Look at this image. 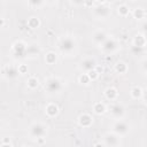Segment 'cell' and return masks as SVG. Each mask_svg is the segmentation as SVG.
Here are the masks:
<instances>
[{"mask_svg":"<svg viewBox=\"0 0 147 147\" xmlns=\"http://www.w3.org/2000/svg\"><path fill=\"white\" fill-rule=\"evenodd\" d=\"M131 51H132V53H133L134 55H138V54H140V53H142V52H144V47H137V46H132Z\"/></svg>","mask_w":147,"mask_h":147,"instance_id":"25","label":"cell"},{"mask_svg":"<svg viewBox=\"0 0 147 147\" xmlns=\"http://www.w3.org/2000/svg\"><path fill=\"white\" fill-rule=\"evenodd\" d=\"M93 109H94V111H95L96 114H103V113L106 111V107H105V105L101 103V102H96V103L94 105Z\"/></svg>","mask_w":147,"mask_h":147,"instance_id":"17","label":"cell"},{"mask_svg":"<svg viewBox=\"0 0 147 147\" xmlns=\"http://www.w3.org/2000/svg\"><path fill=\"white\" fill-rule=\"evenodd\" d=\"M118 14H121L122 16H126L129 14V7L126 5H121L118 6Z\"/></svg>","mask_w":147,"mask_h":147,"instance_id":"22","label":"cell"},{"mask_svg":"<svg viewBox=\"0 0 147 147\" xmlns=\"http://www.w3.org/2000/svg\"><path fill=\"white\" fill-rule=\"evenodd\" d=\"M95 5H96V6H95L94 9H93L95 16H98V17H100V18H106V17L109 16L110 9H109V7L107 6V5H108L107 2H96Z\"/></svg>","mask_w":147,"mask_h":147,"instance_id":"3","label":"cell"},{"mask_svg":"<svg viewBox=\"0 0 147 147\" xmlns=\"http://www.w3.org/2000/svg\"><path fill=\"white\" fill-rule=\"evenodd\" d=\"M46 129H47V127H46L44 124H41V123H34V124L30 127V134H31L32 137L37 138V139L42 138V137L47 133V130H46Z\"/></svg>","mask_w":147,"mask_h":147,"instance_id":"4","label":"cell"},{"mask_svg":"<svg viewBox=\"0 0 147 147\" xmlns=\"http://www.w3.org/2000/svg\"><path fill=\"white\" fill-rule=\"evenodd\" d=\"M94 147H108V146H106L105 144H100V142H99V144H96Z\"/></svg>","mask_w":147,"mask_h":147,"instance_id":"29","label":"cell"},{"mask_svg":"<svg viewBox=\"0 0 147 147\" xmlns=\"http://www.w3.org/2000/svg\"><path fill=\"white\" fill-rule=\"evenodd\" d=\"M141 94H142V90H141L140 87H133V88H132V91H131V95H132L134 99L140 98V96H141Z\"/></svg>","mask_w":147,"mask_h":147,"instance_id":"21","label":"cell"},{"mask_svg":"<svg viewBox=\"0 0 147 147\" xmlns=\"http://www.w3.org/2000/svg\"><path fill=\"white\" fill-rule=\"evenodd\" d=\"M59 47H60V51H61L62 53L69 54V53H71V52L75 49L76 42H75V40H74L72 38H70V37H64V38L61 39Z\"/></svg>","mask_w":147,"mask_h":147,"instance_id":"2","label":"cell"},{"mask_svg":"<svg viewBox=\"0 0 147 147\" xmlns=\"http://www.w3.org/2000/svg\"><path fill=\"white\" fill-rule=\"evenodd\" d=\"M46 62L47 63H49V64H52V63H54L55 61H56V54L55 53H53V52H49V53H47L46 54Z\"/></svg>","mask_w":147,"mask_h":147,"instance_id":"18","label":"cell"},{"mask_svg":"<svg viewBox=\"0 0 147 147\" xmlns=\"http://www.w3.org/2000/svg\"><path fill=\"white\" fill-rule=\"evenodd\" d=\"M115 70L119 74H124L126 71V64L124 62H118L116 65H115Z\"/></svg>","mask_w":147,"mask_h":147,"instance_id":"19","label":"cell"},{"mask_svg":"<svg viewBox=\"0 0 147 147\" xmlns=\"http://www.w3.org/2000/svg\"><path fill=\"white\" fill-rule=\"evenodd\" d=\"M79 82H80V83H84V84H87V83L90 82V78H88L87 75H83V76H80Z\"/></svg>","mask_w":147,"mask_h":147,"instance_id":"27","label":"cell"},{"mask_svg":"<svg viewBox=\"0 0 147 147\" xmlns=\"http://www.w3.org/2000/svg\"><path fill=\"white\" fill-rule=\"evenodd\" d=\"M92 39L96 42V44H102L106 39H107V36H106V33L103 32V31H96V32H94L93 33V36H92Z\"/></svg>","mask_w":147,"mask_h":147,"instance_id":"11","label":"cell"},{"mask_svg":"<svg viewBox=\"0 0 147 147\" xmlns=\"http://www.w3.org/2000/svg\"><path fill=\"white\" fill-rule=\"evenodd\" d=\"M1 147H11V145L10 144H3Z\"/></svg>","mask_w":147,"mask_h":147,"instance_id":"30","label":"cell"},{"mask_svg":"<svg viewBox=\"0 0 147 147\" xmlns=\"http://www.w3.org/2000/svg\"><path fill=\"white\" fill-rule=\"evenodd\" d=\"M57 111H59V108L54 103H51V105H48L46 107V113H47L48 116H55L57 114Z\"/></svg>","mask_w":147,"mask_h":147,"instance_id":"14","label":"cell"},{"mask_svg":"<svg viewBox=\"0 0 147 147\" xmlns=\"http://www.w3.org/2000/svg\"><path fill=\"white\" fill-rule=\"evenodd\" d=\"M28 86H29L30 88H34V87H37V86H38V79H37L36 77H31V78H29V80H28Z\"/></svg>","mask_w":147,"mask_h":147,"instance_id":"24","label":"cell"},{"mask_svg":"<svg viewBox=\"0 0 147 147\" xmlns=\"http://www.w3.org/2000/svg\"><path fill=\"white\" fill-rule=\"evenodd\" d=\"M62 88L61 80L56 77H49L45 82V90L49 93H56Z\"/></svg>","mask_w":147,"mask_h":147,"instance_id":"1","label":"cell"},{"mask_svg":"<svg viewBox=\"0 0 147 147\" xmlns=\"http://www.w3.org/2000/svg\"><path fill=\"white\" fill-rule=\"evenodd\" d=\"M124 107L121 105V103H114L113 106H111V108H110V113H111V115L114 116V117H116V118H119V117H122L123 115H124Z\"/></svg>","mask_w":147,"mask_h":147,"instance_id":"9","label":"cell"},{"mask_svg":"<svg viewBox=\"0 0 147 147\" xmlns=\"http://www.w3.org/2000/svg\"><path fill=\"white\" fill-rule=\"evenodd\" d=\"M101 48L103 52L106 53H113L114 51H116L117 48V41L114 38H107L102 44H101Z\"/></svg>","mask_w":147,"mask_h":147,"instance_id":"5","label":"cell"},{"mask_svg":"<svg viewBox=\"0 0 147 147\" xmlns=\"http://www.w3.org/2000/svg\"><path fill=\"white\" fill-rule=\"evenodd\" d=\"M28 24H29V26H30V28L36 29V28H38V26H39V20H38L37 17H31V18L28 21Z\"/></svg>","mask_w":147,"mask_h":147,"instance_id":"20","label":"cell"},{"mask_svg":"<svg viewBox=\"0 0 147 147\" xmlns=\"http://www.w3.org/2000/svg\"><path fill=\"white\" fill-rule=\"evenodd\" d=\"M87 76H88V78H90V79H95V78L99 76V72H98L96 70H91V71L88 72V75H87Z\"/></svg>","mask_w":147,"mask_h":147,"instance_id":"26","label":"cell"},{"mask_svg":"<svg viewBox=\"0 0 147 147\" xmlns=\"http://www.w3.org/2000/svg\"><path fill=\"white\" fill-rule=\"evenodd\" d=\"M13 48H14L15 53L18 54V55H22V54H24V53L26 52V46H25V44L22 42V41H17V42H15Z\"/></svg>","mask_w":147,"mask_h":147,"instance_id":"12","label":"cell"},{"mask_svg":"<svg viewBox=\"0 0 147 147\" xmlns=\"http://www.w3.org/2000/svg\"><path fill=\"white\" fill-rule=\"evenodd\" d=\"M95 67H96V62L93 59H85L80 62V68L87 72H90L91 70H94Z\"/></svg>","mask_w":147,"mask_h":147,"instance_id":"8","label":"cell"},{"mask_svg":"<svg viewBox=\"0 0 147 147\" xmlns=\"http://www.w3.org/2000/svg\"><path fill=\"white\" fill-rule=\"evenodd\" d=\"M5 75L7 78H15L17 75H18V69L16 67H13V65H7L5 68Z\"/></svg>","mask_w":147,"mask_h":147,"instance_id":"10","label":"cell"},{"mask_svg":"<svg viewBox=\"0 0 147 147\" xmlns=\"http://www.w3.org/2000/svg\"><path fill=\"white\" fill-rule=\"evenodd\" d=\"M119 144V139L114 133H107L105 136V145L108 147H116Z\"/></svg>","mask_w":147,"mask_h":147,"instance_id":"7","label":"cell"},{"mask_svg":"<svg viewBox=\"0 0 147 147\" xmlns=\"http://www.w3.org/2000/svg\"><path fill=\"white\" fill-rule=\"evenodd\" d=\"M129 130H130L129 125H127L125 122H123V121H117V122L114 124V132H115L116 134H118V136L126 134V133L129 132Z\"/></svg>","mask_w":147,"mask_h":147,"instance_id":"6","label":"cell"},{"mask_svg":"<svg viewBox=\"0 0 147 147\" xmlns=\"http://www.w3.org/2000/svg\"><path fill=\"white\" fill-rule=\"evenodd\" d=\"M79 124L82 126H90L92 124V117L88 114H83L79 116Z\"/></svg>","mask_w":147,"mask_h":147,"instance_id":"13","label":"cell"},{"mask_svg":"<svg viewBox=\"0 0 147 147\" xmlns=\"http://www.w3.org/2000/svg\"><path fill=\"white\" fill-rule=\"evenodd\" d=\"M133 46H137V47H144L145 46V37L144 36H136L134 38V45Z\"/></svg>","mask_w":147,"mask_h":147,"instance_id":"16","label":"cell"},{"mask_svg":"<svg viewBox=\"0 0 147 147\" xmlns=\"http://www.w3.org/2000/svg\"><path fill=\"white\" fill-rule=\"evenodd\" d=\"M106 96L110 100H115L116 96H117V91L114 87H109V88L106 90Z\"/></svg>","mask_w":147,"mask_h":147,"instance_id":"15","label":"cell"},{"mask_svg":"<svg viewBox=\"0 0 147 147\" xmlns=\"http://www.w3.org/2000/svg\"><path fill=\"white\" fill-rule=\"evenodd\" d=\"M133 15H134V17H137V18H142V17L145 16V10L141 9V8H136V9L133 10Z\"/></svg>","mask_w":147,"mask_h":147,"instance_id":"23","label":"cell"},{"mask_svg":"<svg viewBox=\"0 0 147 147\" xmlns=\"http://www.w3.org/2000/svg\"><path fill=\"white\" fill-rule=\"evenodd\" d=\"M23 147H28V146H23Z\"/></svg>","mask_w":147,"mask_h":147,"instance_id":"31","label":"cell"},{"mask_svg":"<svg viewBox=\"0 0 147 147\" xmlns=\"http://www.w3.org/2000/svg\"><path fill=\"white\" fill-rule=\"evenodd\" d=\"M17 69H18V74H24V72L26 71V68H25L24 65H22V67H18Z\"/></svg>","mask_w":147,"mask_h":147,"instance_id":"28","label":"cell"}]
</instances>
